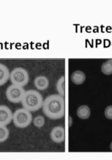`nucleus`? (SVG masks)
<instances>
[{
    "mask_svg": "<svg viewBox=\"0 0 112 160\" xmlns=\"http://www.w3.org/2000/svg\"><path fill=\"white\" fill-rule=\"evenodd\" d=\"M32 121V115L25 108L17 110L13 115V122L17 128H24L28 126Z\"/></svg>",
    "mask_w": 112,
    "mask_h": 160,
    "instance_id": "obj_3",
    "label": "nucleus"
},
{
    "mask_svg": "<svg viewBox=\"0 0 112 160\" xmlns=\"http://www.w3.org/2000/svg\"><path fill=\"white\" fill-rule=\"evenodd\" d=\"M51 140L55 143H61L65 140V129L62 126L54 128L50 133Z\"/></svg>",
    "mask_w": 112,
    "mask_h": 160,
    "instance_id": "obj_7",
    "label": "nucleus"
},
{
    "mask_svg": "<svg viewBox=\"0 0 112 160\" xmlns=\"http://www.w3.org/2000/svg\"><path fill=\"white\" fill-rule=\"evenodd\" d=\"M56 88L59 92V94L62 96H65V76H62L59 78L56 85Z\"/></svg>",
    "mask_w": 112,
    "mask_h": 160,
    "instance_id": "obj_12",
    "label": "nucleus"
},
{
    "mask_svg": "<svg viewBox=\"0 0 112 160\" xmlns=\"http://www.w3.org/2000/svg\"><path fill=\"white\" fill-rule=\"evenodd\" d=\"M34 84L38 90H44L49 86V80L46 76H38L34 79Z\"/></svg>",
    "mask_w": 112,
    "mask_h": 160,
    "instance_id": "obj_8",
    "label": "nucleus"
},
{
    "mask_svg": "<svg viewBox=\"0 0 112 160\" xmlns=\"http://www.w3.org/2000/svg\"><path fill=\"white\" fill-rule=\"evenodd\" d=\"M77 115L81 119H87L90 116V109L87 105H81L77 110Z\"/></svg>",
    "mask_w": 112,
    "mask_h": 160,
    "instance_id": "obj_11",
    "label": "nucleus"
},
{
    "mask_svg": "<svg viewBox=\"0 0 112 160\" xmlns=\"http://www.w3.org/2000/svg\"><path fill=\"white\" fill-rule=\"evenodd\" d=\"M105 117L110 120H112V105L108 106L104 110Z\"/></svg>",
    "mask_w": 112,
    "mask_h": 160,
    "instance_id": "obj_16",
    "label": "nucleus"
},
{
    "mask_svg": "<svg viewBox=\"0 0 112 160\" xmlns=\"http://www.w3.org/2000/svg\"><path fill=\"white\" fill-rule=\"evenodd\" d=\"M109 148H110V149H111V151H112V142H111V143H110V146H109Z\"/></svg>",
    "mask_w": 112,
    "mask_h": 160,
    "instance_id": "obj_18",
    "label": "nucleus"
},
{
    "mask_svg": "<svg viewBox=\"0 0 112 160\" xmlns=\"http://www.w3.org/2000/svg\"><path fill=\"white\" fill-rule=\"evenodd\" d=\"M10 74L7 67L3 63L0 64V85L5 84L9 79Z\"/></svg>",
    "mask_w": 112,
    "mask_h": 160,
    "instance_id": "obj_9",
    "label": "nucleus"
},
{
    "mask_svg": "<svg viewBox=\"0 0 112 160\" xmlns=\"http://www.w3.org/2000/svg\"><path fill=\"white\" fill-rule=\"evenodd\" d=\"M71 81L76 85H81L85 82L86 76L81 71H76L71 74Z\"/></svg>",
    "mask_w": 112,
    "mask_h": 160,
    "instance_id": "obj_10",
    "label": "nucleus"
},
{
    "mask_svg": "<svg viewBox=\"0 0 112 160\" xmlns=\"http://www.w3.org/2000/svg\"><path fill=\"white\" fill-rule=\"evenodd\" d=\"M13 113L7 106H0V126H7L13 120Z\"/></svg>",
    "mask_w": 112,
    "mask_h": 160,
    "instance_id": "obj_6",
    "label": "nucleus"
},
{
    "mask_svg": "<svg viewBox=\"0 0 112 160\" xmlns=\"http://www.w3.org/2000/svg\"><path fill=\"white\" fill-rule=\"evenodd\" d=\"M101 71L106 75H110L112 74V62L109 60L104 62L101 66Z\"/></svg>",
    "mask_w": 112,
    "mask_h": 160,
    "instance_id": "obj_13",
    "label": "nucleus"
},
{
    "mask_svg": "<svg viewBox=\"0 0 112 160\" xmlns=\"http://www.w3.org/2000/svg\"><path fill=\"white\" fill-rule=\"evenodd\" d=\"M44 124H45V119L43 116L41 115L37 116L33 120V124L37 128H40L44 125Z\"/></svg>",
    "mask_w": 112,
    "mask_h": 160,
    "instance_id": "obj_15",
    "label": "nucleus"
},
{
    "mask_svg": "<svg viewBox=\"0 0 112 160\" xmlns=\"http://www.w3.org/2000/svg\"><path fill=\"white\" fill-rule=\"evenodd\" d=\"M9 137V130L6 126H0V142H3Z\"/></svg>",
    "mask_w": 112,
    "mask_h": 160,
    "instance_id": "obj_14",
    "label": "nucleus"
},
{
    "mask_svg": "<svg viewBox=\"0 0 112 160\" xmlns=\"http://www.w3.org/2000/svg\"><path fill=\"white\" fill-rule=\"evenodd\" d=\"M43 113L48 118L56 120L64 117L65 115V99L60 94L48 96L43 105Z\"/></svg>",
    "mask_w": 112,
    "mask_h": 160,
    "instance_id": "obj_1",
    "label": "nucleus"
},
{
    "mask_svg": "<svg viewBox=\"0 0 112 160\" xmlns=\"http://www.w3.org/2000/svg\"><path fill=\"white\" fill-rule=\"evenodd\" d=\"M72 125V117L71 116H69V127H71Z\"/></svg>",
    "mask_w": 112,
    "mask_h": 160,
    "instance_id": "obj_17",
    "label": "nucleus"
},
{
    "mask_svg": "<svg viewBox=\"0 0 112 160\" xmlns=\"http://www.w3.org/2000/svg\"><path fill=\"white\" fill-rule=\"evenodd\" d=\"M109 60V61H110L111 62H112V60H111V59H109V60Z\"/></svg>",
    "mask_w": 112,
    "mask_h": 160,
    "instance_id": "obj_19",
    "label": "nucleus"
},
{
    "mask_svg": "<svg viewBox=\"0 0 112 160\" xmlns=\"http://www.w3.org/2000/svg\"><path fill=\"white\" fill-rule=\"evenodd\" d=\"M10 79L12 84L24 87L29 82V75L24 69L17 68L13 69L10 72Z\"/></svg>",
    "mask_w": 112,
    "mask_h": 160,
    "instance_id": "obj_4",
    "label": "nucleus"
},
{
    "mask_svg": "<svg viewBox=\"0 0 112 160\" xmlns=\"http://www.w3.org/2000/svg\"><path fill=\"white\" fill-rule=\"evenodd\" d=\"M26 91L23 87L16 85H10L6 90V96L8 100L13 103H18L22 101Z\"/></svg>",
    "mask_w": 112,
    "mask_h": 160,
    "instance_id": "obj_5",
    "label": "nucleus"
},
{
    "mask_svg": "<svg viewBox=\"0 0 112 160\" xmlns=\"http://www.w3.org/2000/svg\"><path fill=\"white\" fill-rule=\"evenodd\" d=\"M43 98L38 92L35 90H29L25 92L21 101L23 108L30 112L38 111L43 107Z\"/></svg>",
    "mask_w": 112,
    "mask_h": 160,
    "instance_id": "obj_2",
    "label": "nucleus"
}]
</instances>
